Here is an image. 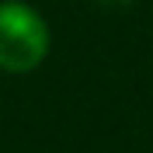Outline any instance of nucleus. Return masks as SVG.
<instances>
[{
    "label": "nucleus",
    "mask_w": 153,
    "mask_h": 153,
    "mask_svg": "<svg viewBox=\"0 0 153 153\" xmlns=\"http://www.w3.org/2000/svg\"><path fill=\"white\" fill-rule=\"evenodd\" d=\"M49 52V28L28 4H0V70L28 73Z\"/></svg>",
    "instance_id": "1"
}]
</instances>
